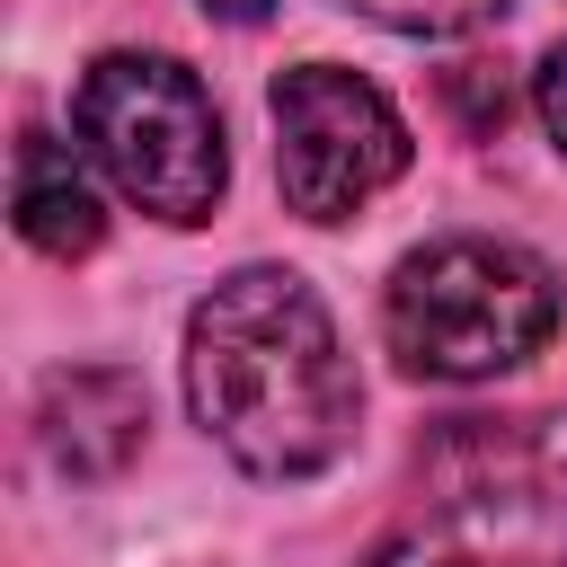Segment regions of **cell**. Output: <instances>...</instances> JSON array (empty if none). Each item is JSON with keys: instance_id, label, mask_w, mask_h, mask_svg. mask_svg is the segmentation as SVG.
<instances>
[{"instance_id": "obj_8", "label": "cell", "mask_w": 567, "mask_h": 567, "mask_svg": "<svg viewBox=\"0 0 567 567\" xmlns=\"http://www.w3.org/2000/svg\"><path fill=\"white\" fill-rule=\"evenodd\" d=\"M346 9L390 35H470V27H496L514 0H346Z\"/></svg>"}, {"instance_id": "obj_4", "label": "cell", "mask_w": 567, "mask_h": 567, "mask_svg": "<svg viewBox=\"0 0 567 567\" xmlns=\"http://www.w3.org/2000/svg\"><path fill=\"white\" fill-rule=\"evenodd\" d=\"M71 133L80 151L97 159V177L168 221V230H195L213 221L221 186H230V142H221V106L213 89L177 62V53H97L80 71V97H71Z\"/></svg>"}, {"instance_id": "obj_1", "label": "cell", "mask_w": 567, "mask_h": 567, "mask_svg": "<svg viewBox=\"0 0 567 567\" xmlns=\"http://www.w3.org/2000/svg\"><path fill=\"white\" fill-rule=\"evenodd\" d=\"M186 408L248 478H319L354 443V363L292 266H230L186 310Z\"/></svg>"}, {"instance_id": "obj_6", "label": "cell", "mask_w": 567, "mask_h": 567, "mask_svg": "<svg viewBox=\"0 0 567 567\" xmlns=\"http://www.w3.org/2000/svg\"><path fill=\"white\" fill-rule=\"evenodd\" d=\"M151 434V399L124 363H71L35 390V443L62 478H115Z\"/></svg>"}, {"instance_id": "obj_5", "label": "cell", "mask_w": 567, "mask_h": 567, "mask_svg": "<svg viewBox=\"0 0 567 567\" xmlns=\"http://www.w3.org/2000/svg\"><path fill=\"white\" fill-rule=\"evenodd\" d=\"M266 115H275V186L301 221H354L408 168L399 106L346 62H292L266 89Z\"/></svg>"}, {"instance_id": "obj_3", "label": "cell", "mask_w": 567, "mask_h": 567, "mask_svg": "<svg viewBox=\"0 0 567 567\" xmlns=\"http://www.w3.org/2000/svg\"><path fill=\"white\" fill-rule=\"evenodd\" d=\"M549 328H558L549 257H532L523 239H487V230L408 248L381 292V337H390L399 372H416V381H496V372L532 363L549 346Z\"/></svg>"}, {"instance_id": "obj_7", "label": "cell", "mask_w": 567, "mask_h": 567, "mask_svg": "<svg viewBox=\"0 0 567 567\" xmlns=\"http://www.w3.org/2000/svg\"><path fill=\"white\" fill-rule=\"evenodd\" d=\"M9 221H18V239H27L35 257H53V266L89 257V248L106 239V204H97L89 151L62 142V133H44V124H27V133H18V168H9Z\"/></svg>"}, {"instance_id": "obj_2", "label": "cell", "mask_w": 567, "mask_h": 567, "mask_svg": "<svg viewBox=\"0 0 567 567\" xmlns=\"http://www.w3.org/2000/svg\"><path fill=\"white\" fill-rule=\"evenodd\" d=\"M363 567H567V416H452L416 452V514Z\"/></svg>"}, {"instance_id": "obj_9", "label": "cell", "mask_w": 567, "mask_h": 567, "mask_svg": "<svg viewBox=\"0 0 567 567\" xmlns=\"http://www.w3.org/2000/svg\"><path fill=\"white\" fill-rule=\"evenodd\" d=\"M532 106H540V124H549V142L567 151V44H549V62L532 71Z\"/></svg>"}, {"instance_id": "obj_10", "label": "cell", "mask_w": 567, "mask_h": 567, "mask_svg": "<svg viewBox=\"0 0 567 567\" xmlns=\"http://www.w3.org/2000/svg\"><path fill=\"white\" fill-rule=\"evenodd\" d=\"M204 18H221V27H257V18H275V0H204Z\"/></svg>"}]
</instances>
